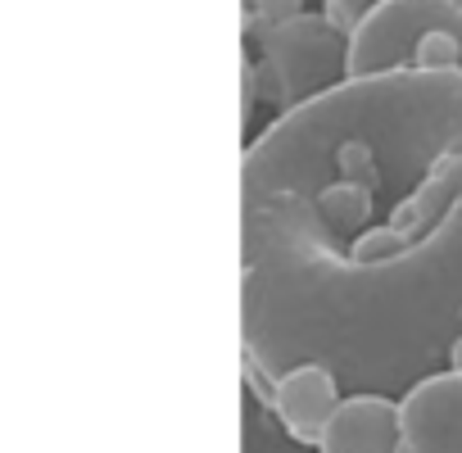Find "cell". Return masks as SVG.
<instances>
[{
  "instance_id": "cell-1",
  "label": "cell",
  "mask_w": 462,
  "mask_h": 453,
  "mask_svg": "<svg viewBox=\"0 0 462 453\" xmlns=\"http://www.w3.org/2000/svg\"><path fill=\"white\" fill-rule=\"evenodd\" d=\"M241 250L250 354L309 318L349 322L345 349H381L403 390L444 372L462 340V73L345 78L286 109L241 154Z\"/></svg>"
},
{
  "instance_id": "cell-2",
  "label": "cell",
  "mask_w": 462,
  "mask_h": 453,
  "mask_svg": "<svg viewBox=\"0 0 462 453\" xmlns=\"http://www.w3.org/2000/svg\"><path fill=\"white\" fill-rule=\"evenodd\" d=\"M345 51L349 32H340L327 14H300L273 32L259 37L254 60V91L263 105H277L282 114L340 87L345 82Z\"/></svg>"
},
{
  "instance_id": "cell-6",
  "label": "cell",
  "mask_w": 462,
  "mask_h": 453,
  "mask_svg": "<svg viewBox=\"0 0 462 453\" xmlns=\"http://www.w3.org/2000/svg\"><path fill=\"white\" fill-rule=\"evenodd\" d=\"M318 453H399V399L354 390L336 403Z\"/></svg>"
},
{
  "instance_id": "cell-4",
  "label": "cell",
  "mask_w": 462,
  "mask_h": 453,
  "mask_svg": "<svg viewBox=\"0 0 462 453\" xmlns=\"http://www.w3.org/2000/svg\"><path fill=\"white\" fill-rule=\"evenodd\" d=\"M399 453H462V372H430L399 394Z\"/></svg>"
},
{
  "instance_id": "cell-9",
  "label": "cell",
  "mask_w": 462,
  "mask_h": 453,
  "mask_svg": "<svg viewBox=\"0 0 462 453\" xmlns=\"http://www.w3.org/2000/svg\"><path fill=\"white\" fill-rule=\"evenodd\" d=\"M250 10H254V0H241V19H245Z\"/></svg>"
},
{
  "instance_id": "cell-7",
  "label": "cell",
  "mask_w": 462,
  "mask_h": 453,
  "mask_svg": "<svg viewBox=\"0 0 462 453\" xmlns=\"http://www.w3.org/2000/svg\"><path fill=\"white\" fill-rule=\"evenodd\" d=\"M300 14H304V0H254V10L245 14L241 32L245 37H263V32H273V28L300 19Z\"/></svg>"
},
{
  "instance_id": "cell-3",
  "label": "cell",
  "mask_w": 462,
  "mask_h": 453,
  "mask_svg": "<svg viewBox=\"0 0 462 453\" xmlns=\"http://www.w3.org/2000/svg\"><path fill=\"white\" fill-rule=\"evenodd\" d=\"M430 32L462 37V10L448 0H381L349 28L345 78L412 73V55Z\"/></svg>"
},
{
  "instance_id": "cell-8",
  "label": "cell",
  "mask_w": 462,
  "mask_h": 453,
  "mask_svg": "<svg viewBox=\"0 0 462 453\" xmlns=\"http://www.w3.org/2000/svg\"><path fill=\"white\" fill-rule=\"evenodd\" d=\"M376 5H381V0H327V5H322V14H327V19H331L340 32H349V28H354V23H358L367 10H376Z\"/></svg>"
},
{
  "instance_id": "cell-10",
  "label": "cell",
  "mask_w": 462,
  "mask_h": 453,
  "mask_svg": "<svg viewBox=\"0 0 462 453\" xmlns=\"http://www.w3.org/2000/svg\"><path fill=\"white\" fill-rule=\"evenodd\" d=\"M448 5H457V10H462V0H448Z\"/></svg>"
},
{
  "instance_id": "cell-5",
  "label": "cell",
  "mask_w": 462,
  "mask_h": 453,
  "mask_svg": "<svg viewBox=\"0 0 462 453\" xmlns=\"http://www.w3.org/2000/svg\"><path fill=\"white\" fill-rule=\"evenodd\" d=\"M340 399H345L340 381L327 363H291L268 381V403H273L277 421L286 426L291 439L313 444V448H318V439H322Z\"/></svg>"
}]
</instances>
